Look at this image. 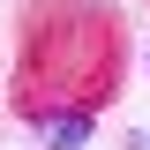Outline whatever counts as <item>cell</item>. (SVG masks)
Wrapping results in <instances>:
<instances>
[{
    "label": "cell",
    "instance_id": "obj_1",
    "mask_svg": "<svg viewBox=\"0 0 150 150\" xmlns=\"http://www.w3.org/2000/svg\"><path fill=\"white\" fill-rule=\"evenodd\" d=\"M45 143H53V150L90 143V112H53V120H45Z\"/></svg>",
    "mask_w": 150,
    "mask_h": 150
}]
</instances>
